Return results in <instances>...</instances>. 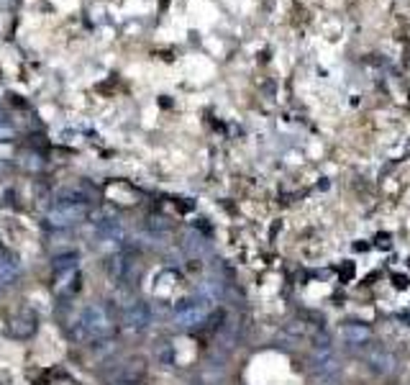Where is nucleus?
<instances>
[{
    "instance_id": "10",
    "label": "nucleus",
    "mask_w": 410,
    "mask_h": 385,
    "mask_svg": "<svg viewBox=\"0 0 410 385\" xmlns=\"http://www.w3.org/2000/svg\"><path fill=\"white\" fill-rule=\"evenodd\" d=\"M105 272H108V277L113 283H128L131 272H134V257L126 254V252H118V254H113L105 262Z\"/></svg>"
},
{
    "instance_id": "2",
    "label": "nucleus",
    "mask_w": 410,
    "mask_h": 385,
    "mask_svg": "<svg viewBox=\"0 0 410 385\" xmlns=\"http://www.w3.org/2000/svg\"><path fill=\"white\" fill-rule=\"evenodd\" d=\"M87 218V203L59 201L46 211V227L51 229H72Z\"/></svg>"
},
{
    "instance_id": "4",
    "label": "nucleus",
    "mask_w": 410,
    "mask_h": 385,
    "mask_svg": "<svg viewBox=\"0 0 410 385\" xmlns=\"http://www.w3.org/2000/svg\"><path fill=\"white\" fill-rule=\"evenodd\" d=\"M121 324H123L128 331H136L142 334L146 331L151 324V311L144 301H136V298H128L126 303H121Z\"/></svg>"
},
{
    "instance_id": "12",
    "label": "nucleus",
    "mask_w": 410,
    "mask_h": 385,
    "mask_svg": "<svg viewBox=\"0 0 410 385\" xmlns=\"http://www.w3.org/2000/svg\"><path fill=\"white\" fill-rule=\"evenodd\" d=\"M77 252H62V254H54L51 257V270L54 272H65V270H75L77 268Z\"/></svg>"
},
{
    "instance_id": "5",
    "label": "nucleus",
    "mask_w": 410,
    "mask_h": 385,
    "mask_svg": "<svg viewBox=\"0 0 410 385\" xmlns=\"http://www.w3.org/2000/svg\"><path fill=\"white\" fill-rule=\"evenodd\" d=\"M364 362H367V370H372L375 375H390L398 368V357L382 344H367L364 347Z\"/></svg>"
},
{
    "instance_id": "11",
    "label": "nucleus",
    "mask_w": 410,
    "mask_h": 385,
    "mask_svg": "<svg viewBox=\"0 0 410 385\" xmlns=\"http://www.w3.org/2000/svg\"><path fill=\"white\" fill-rule=\"evenodd\" d=\"M21 280V262L10 249L0 247V288H10Z\"/></svg>"
},
{
    "instance_id": "1",
    "label": "nucleus",
    "mask_w": 410,
    "mask_h": 385,
    "mask_svg": "<svg viewBox=\"0 0 410 385\" xmlns=\"http://www.w3.org/2000/svg\"><path fill=\"white\" fill-rule=\"evenodd\" d=\"M80 327L85 329V336L90 342H98V339H110L113 331H116V318L110 316V311L103 306V303H87L80 313Z\"/></svg>"
},
{
    "instance_id": "3",
    "label": "nucleus",
    "mask_w": 410,
    "mask_h": 385,
    "mask_svg": "<svg viewBox=\"0 0 410 385\" xmlns=\"http://www.w3.org/2000/svg\"><path fill=\"white\" fill-rule=\"evenodd\" d=\"M149 365L144 357H126L105 375V385H142L146 380Z\"/></svg>"
},
{
    "instance_id": "9",
    "label": "nucleus",
    "mask_w": 410,
    "mask_h": 385,
    "mask_svg": "<svg viewBox=\"0 0 410 385\" xmlns=\"http://www.w3.org/2000/svg\"><path fill=\"white\" fill-rule=\"evenodd\" d=\"M341 339L343 344L349 347V350H364L372 339V331H369L367 324H361V321H346L341 327Z\"/></svg>"
},
{
    "instance_id": "6",
    "label": "nucleus",
    "mask_w": 410,
    "mask_h": 385,
    "mask_svg": "<svg viewBox=\"0 0 410 385\" xmlns=\"http://www.w3.org/2000/svg\"><path fill=\"white\" fill-rule=\"evenodd\" d=\"M208 318L210 306H205V303H185L175 311V327L190 331V329H200L203 324H208Z\"/></svg>"
},
{
    "instance_id": "8",
    "label": "nucleus",
    "mask_w": 410,
    "mask_h": 385,
    "mask_svg": "<svg viewBox=\"0 0 410 385\" xmlns=\"http://www.w3.org/2000/svg\"><path fill=\"white\" fill-rule=\"evenodd\" d=\"M36 331H39V316H36L34 311H21V313H16V316L8 321V334L13 336V339L26 342V339H31Z\"/></svg>"
},
{
    "instance_id": "7",
    "label": "nucleus",
    "mask_w": 410,
    "mask_h": 385,
    "mask_svg": "<svg viewBox=\"0 0 410 385\" xmlns=\"http://www.w3.org/2000/svg\"><path fill=\"white\" fill-rule=\"evenodd\" d=\"M80 285H83V275H80V268H75V270H65V272H54L51 290H54L57 298L67 301V298H72L80 290Z\"/></svg>"
},
{
    "instance_id": "13",
    "label": "nucleus",
    "mask_w": 410,
    "mask_h": 385,
    "mask_svg": "<svg viewBox=\"0 0 410 385\" xmlns=\"http://www.w3.org/2000/svg\"><path fill=\"white\" fill-rule=\"evenodd\" d=\"M185 249H190V254H203V252L208 249V242L203 239L200 234H187V242H185Z\"/></svg>"
},
{
    "instance_id": "15",
    "label": "nucleus",
    "mask_w": 410,
    "mask_h": 385,
    "mask_svg": "<svg viewBox=\"0 0 410 385\" xmlns=\"http://www.w3.org/2000/svg\"><path fill=\"white\" fill-rule=\"evenodd\" d=\"M0 172H3V165H0Z\"/></svg>"
},
{
    "instance_id": "14",
    "label": "nucleus",
    "mask_w": 410,
    "mask_h": 385,
    "mask_svg": "<svg viewBox=\"0 0 410 385\" xmlns=\"http://www.w3.org/2000/svg\"><path fill=\"white\" fill-rule=\"evenodd\" d=\"M16 136V129L6 121V118H0V142H10Z\"/></svg>"
}]
</instances>
